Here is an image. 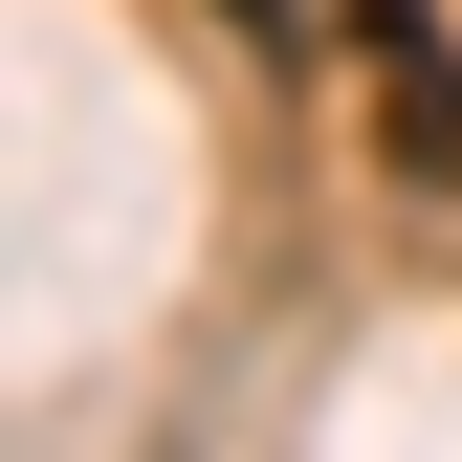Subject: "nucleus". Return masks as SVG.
I'll return each mask as SVG.
<instances>
[{"instance_id": "obj_2", "label": "nucleus", "mask_w": 462, "mask_h": 462, "mask_svg": "<svg viewBox=\"0 0 462 462\" xmlns=\"http://www.w3.org/2000/svg\"><path fill=\"white\" fill-rule=\"evenodd\" d=\"M220 23H243V44H330V0H220Z\"/></svg>"}, {"instance_id": "obj_1", "label": "nucleus", "mask_w": 462, "mask_h": 462, "mask_svg": "<svg viewBox=\"0 0 462 462\" xmlns=\"http://www.w3.org/2000/svg\"><path fill=\"white\" fill-rule=\"evenodd\" d=\"M374 154L419 199H462V44L419 23V0H374Z\"/></svg>"}]
</instances>
